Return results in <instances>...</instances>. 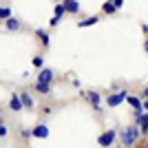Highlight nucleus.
Instances as JSON below:
<instances>
[{
  "mask_svg": "<svg viewBox=\"0 0 148 148\" xmlns=\"http://www.w3.org/2000/svg\"><path fill=\"white\" fill-rule=\"evenodd\" d=\"M142 137V133H139V126H126V128H122V135H119V139H122V146L124 148H130L135 146V142Z\"/></svg>",
  "mask_w": 148,
  "mask_h": 148,
  "instance_id": "1",
  "label": "nucleus"
},
{
  "mask_svg": "<svg viewBox=\"0 0 148 148\" xmlns=\"http://www.w3.org/2000/svg\"><path fill=\"white\" fill-rule=\"evenodd\" d=\"M115 139H117V130L108 128V130H104V133L97 137V144H99L102 148H108V146H113V144H115Z\"/></svg>",
  "mask_w": 148,
  "mask_h": 148,
  "instance_id": "2",
  "label": "nucleus"
},
{
  "mask_svg": "<svg viewBox=\"0 0 148 148\" xmlns=\"http://www.w3.org/2000/svg\"><path fill=\"white\" fill-rule=\"evenodd\" d=\"M53 80H56V71L51 66H44L38 71L36 75V82H42V84H53Z\"/></svg>",
  "mask_w": 148,
  "mask_h": 148,
  "instance_id": "3",
  "label": "nucleus"
},
{
  "mask_svg": "<svg viewBox=\"0 0 148 148\" xmlns=\"http://www.w3.org/2000/svg\"><path fill=\"white\" fill-rule=\"evenodd\" d=\"M126 95H128V93L124 91H115V93H111V95H108V97H106V106H111V108H117L119 104H122V102H126Z\"/></svg>",
  "mask_w": 148,
  "mask_h": 148,
  "instance_id": "4",
  "label": "nucleus"
},
{
  "mask_svg": "<svg viewBox=\"0 0 148 148\" xmlns=\"http://www.w3.org/2000/svg\"><path fill=\"white\" fill-rule=\"evenodd\" d=\"M84 97H86V102L91 104L93 111H102V95H99L97 91H86Z\"/></svg>",
  "mask_w": 148,
  "mask_h": 148,
  "instance_id": "5",
  "label": "nucleus"
},
{
  "mask_svg": "<svg viewBox=\"0 0 148 148\" xmlns=\"http://www.w3.org/2000/svg\"><path fill=\"white\" fill-rule=\"evenodd\" d=\"M49 135H51V128L47 124H36L31 128V137H36V139H47Z\"/></svg>",
  "mask_w": 148,
  "mask_h": 148,
  "instance_id": "6",
  "label": "nucleus"
},
{
  "mask_svg": "<svg viewBox=\"0 0 148 148\" xmlns=\"http://www.w3.org/2000/svg\"><path fill=\"white\" fill-rule=\"evenodd\" d=\"M20 102H22V108L25 111H33L36 108V102H33V97H31V93H20Z\"/></svg>",
  "mask_w": 148,
  "mask_h": 148,
  "instance_id": "7",
  "label": "nucleus"
},
{
  "mask_svg": "<svg viewBox=\"0 0 148 148\" xmlns=\"http://www.w3.org/2000/svg\"><path fill=\"white\" fill-rule=\"evenodd\" d=\"M9 111H13V113L25 111V108H22V102H20V93H13L11 97H9Z\"/></svg>",
  "mask_w": 148,
  "mask_h": 148,
  "instance_id": "8",
  "label": "nucleus"
},
{
  "mask_svg": "<svg viewBox=\"0 0 148 148\" xmlns=\"http://www.w3.org/2000/svg\"><path fill=\"white\" fill-rule=\"evenodd\" d=\"M36 38L40 40V44H42L44 49H49V47H51V38H49V33H47L44 29H36Z\"/></svg>",
  "mask_w": 148,
  "mask_h": 148,
  "instance_id": "9",
  "label": "nucleus"
},
{
  "mask_svg": "<svg viewBox=\"0 0 148 148\" xmlns=\"http://www.w3.org/2000/svg\"><path fill=\"white\" fill-rule=\"evenodd\" d=\"M62 5H64L66 13H80V9H82L77 0H62Z\"/></svg>",
  "mask_w": 148,
  "mask_h": 148,
  "instance_id": "10",
  "label": "nucleus"
},
{
  "mask_svg": "<svg viewBox=\"0 0 148 148\" xmlns=\"http://www.w3.org/2000/svg\"><path fill=\"white\" fill-rule=\"evenodd\" d=\"M5 29L7 31H20V29H22V22H20L18 18H13V16H11V18L5 20Z\"/></svg>",
  "mask_w": 148,
  "mask_h": 148,
  "instance_id": "11",
  "label": "nucleus"
},
{
  "mask_svg": "<svg viewBox=\"0 0 148 148\" xmlns=\"http://www.w3.org/2000/svg\"><path fill=\"white\" fill-rule=\"evenodd\" d=\"M33 91L38 95H51V84H42V82H33Z\"/></svg>",
  "mask_w": 148,
  "mask_h": 148,
  "instance_id": "12",
  "label": "nucleus"
},
{
  "mask_svg": "<svg viewBox=\"0 0 148 148\" xmlns=\"http://www.w3.org/2000/svg\"><path fill=\"white\" fill-rule=\"evenodd\" d=\"M97 22H99V16H88V18L80 20L77 27H80V29H86V27H93V25H97Z\"/></svg>",
  "mask_w": 148,
  "mask_h": 148,
  "instance_id": "13",
  "label": "nucleus"
},
{
  "mask_svg": "<svg viewBox=\"0 0 148 148\" xmlns=\"http://www.w3.org/2000/svg\"><path fill=\"white\" fill-rule=\"evenodd\" d=\"M137 126H139V133H142V135H146V133H148V111L142 115V119H139Z\"/></svg>",
  "mask_w": 148,
  "mask_h": 148,
  "instance_id": "14",
  "label": "nucleus"
},
{
  "mask_svg": "<svg viewBox=\"0 0 148 148\" xmlns=\"http://www.w3.org/2000/svg\"><path fill=\"white\" fill-rule=\"evenodd\" d=\"M102 11H104L106 16H113V13L117 11V9H115V5H113V0H106L104 5H102Z\"/></svg>",
  "mask_w": 148,
  "mask_h": 148,
  "instance_id": "15",
  "label": "nucleus"
},
{
  "mask_svg": "<svg viewBox=\"0 0 148 148\" xmlns=\"http://www.w3.org/2000/svg\"><path fill=\"white\" fill-rule=\"evenodd\" d=\"M64 13H66V9H64V5H62V2H58V5L53 7V16L62 20V16H64Z\"/></svg>",
  "mask_w": 148,
  "mask_h": 148,
  "instance_id": "16",
  "label": "nucleus"
},
{
  "mask_svg": "<svg viewBox=\"0 0 148 148\" xmlns=\"http://www.w3.org/2000/svg\"><path fill=\"white\" fill-rule=\"evenodd\" d=\"M7 18H11V7H0V22H5Z\"/></svg>",
  "mask_w": 148,
  "mask_h": 148,
  "instance_id": "17",
  "label": "nucleus"
},
{
  "mask_svg": "<svg viewBox=\"0 0 148 148\" xmlns=\"http://www.w3.org/2000/svg\"><path fill=\"white\" fill-rule=\"evenodd\" d=\"M31 64H33L36 69H44V58H42V56H33Z\"/></svg>",
  "mask_w": 148,
  "mask_h": 148,
  "instance_id": "18",
  "label": "nucleus"
},
{
  "mask_svg": "<svg viewBox=\"0 0 148 148\" xmlns=\"http://www.w3.org/2000/svg\"><path fill=\"white\" fill-rule=\"evenodd\" d=\"M20 137L22 139H31V128H22L20 130Z\"/></svg>",
  "mask_w": 148,
  "mask_h": 148,
  "instance_id": "19",
  "label": "nucleus"
},
{
  "mask_svg": "<svg viewBox=\"0 0 148 148\" xmlns=\"http://www.w3.org/2000/svg\"><path fill=\"white\" fill-rule=\"evenodd\" d=\"M142 104H144V111H148V88H144V99H142Z\"/></svg>",
  "mask_w": 148,
  "mask_h": 148,
  "instance_id": "20",
  "label": "nucleus"
},
{
  "mask_svg": "<svg viewBox=\"0 0 148 148\" xmlns=\"http://www.w3.org/2000/svg\"><path fill=\"white\" fill-rule=\"evenodd\" d=\"M9 135V128H7L5 124H0V139H2V137H7Z\"/></svg>",
  "mask_w": 148,
  "mask_h": 148,
  "instance_id": "21",
  "label": "nucleus"
},
{
  "mask_svg": "<svg viewBox=\"0 0 148 148\" xmlns=\"http://www.w3.org/2000/svg\"><path fill=\"white\" fill-rule=\"evenodd\" d=\"M113 5H115V9H122V7H124V0H113Z\"/></svg>",
  "mask_w": 148,
  "mask_h": 148,
  "instance_id": "22",
  "label": "nucleus"
},
{
  "mask_svg": "<svg viewBox=\"0 0 148 148\" xmlns=\"http://www.w3.org/2000/svg\"><path fill=\"white\" fill-rule=\"evenodd\" d=\"M49 25H51V27H58V25H60V18H56V16H53V18H51V22H49Z\"/></svg>",
  "mask_w": 148,
  "mask_h": 148,
  "instance_id": "23",
  "label": "nucleus"
},
{
  "mask_svg": "<svg viewBox=\"0 0 148 148\" xmlns=\"http://www.w3.org/2000/svg\"><path fill=\"white\" fill-rule=\"evenodd\" d=\"M142 31L146 33V38H148V25H142Z\"/></svg>",
  "mask_w": 148,
  "mask_h": 148,
  "instance_id": "24",
  "label": "nucleus"
},
{
  "mask_svg": "<svg viewBox=\"0 0 148 148\" xmlns=\"http://www.w3.org/2000/svg\"><path fill=\"white\" fill-rule=\"evenodd\" d=\"M144 51L148 53V38H146V42H144Z\"/></svg>",
  "mask_w": 148,
  "mask_h": 148,
  "instance_id": "25",
  "label": "nucleus"
},
{
  "mask_svg": "<svg viewBox=\"0 0 148 148\" xmlns=\"http://www.w3.org/2000/svg\"><path fill=\"white\" fill-rule=\"evenodd\" d=\"M0 124H2V115H0Z\"/></svg>",
  "mask_w": 148,
  "mask_h": 148,
  "instance_id": "26",
  "label": "nucleus"
},
{
  "mask_svg": "<svg viewBox=\"0 0 148 148\" xmlns=\"http://www.w3.org/2000/svg\"><path fill=\"white\" fill-rule=\"evenodd\" d=\"M146 88H148V84H146Z\"/></svg>",
  "mask_w": 148,
  "mask_h": 148,
  "instance_id": "27",
  "label": "nucleus"
}]
</instances>
